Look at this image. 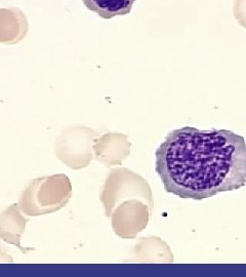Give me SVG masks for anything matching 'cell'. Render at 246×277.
Masks as SVG:
<instances>
[{
	"label": "cell",
	"mask_w": 246,
	"mask_h": 277,
	"mask_svg": "<svg viewBox=\"0 0 246 277\" xmlns=\"http://www.w3.org/2000/svg\"><path fill=\"white\" fill-rule=\"evenodd\" d=\"M152 210L153 208L139 199L122 201L110 216L114 232L121 238H135L137 233L143 231L149 223Z\"/></svg>",
	"instance_id": "cell-4"
},
{
	"label": "cell",
	"mask_w": 246,
	"mask_h": 277,
	"mask_svg": "<svg viewBox=\"0 0 246 277\" xmlns=\"http://www.w3.org/2000/svg\"><path fill=\"white\" fill-rule=\"evenodd\" d=\"M133 198L143 200L153 208L152 191L145 179L128 168L113 169L110 172L101 194L106 216H111L114 208L122 201Z\"/></svg>",
	"instance_id": "cell-3"
},
{
	"label": "cell",
	"mask_w": 246,
	"mask_h": 277,
	"mask_svg": "<svg viewBox=\"0 0 246 277\" xmlns=\"http://www.w3.org/2000/svg\"><path fill=\"white\" fill-rule=\"evenodd\" d=\"M130 144L127 137L120 134H107L95 146L97 159L105 162L106 165L120 164L129 155Z\"/></svg>",
	"instance_id": "cell-5"
},
{
	"label": "cell",
	"mask_w": 246,
	"mask_h": 277,
	"mask_svg": "<svg viewBox=\"0 0 246 277\" xmlns=\"http://www.w3.org/2000/svg\"><path fill=\"white\" fill-rule=\"evenodd\" d=\"M155 169L168 193L201 200L246 184V143L226 130L182 127L155 153Z\"/></svg>",
	"instance_id": "cell-1"
},
{
	"label": "cell",
	"mask_w": 246,
	"mask_h": 277,
	"mask_svg": "<svg viewBox=\"0 0 246 277\" xmlns=\"http://www.w3.org/2000/svg\"><path fill=\"white\" fill-rule=\"evenodd\" d=\"M71 194L72 186L65 174L39 178L23 191L20 205L28 216H40L65 207Z\"/></svg>",
	"instance_id": "cell-2"
},
{
	"label": "cell",
	"mask_w": 246,
	"mask_h": 277,
	"mask_svg": "<svg viewBox=\"0 0 246 277\" xmlns=\"http://www.w3.org/2000/svg\"><path fill=\"white\" fill-rule=\"evenodd\" d=\"M89 10L106 20L125 16L131 11L135 0H82Z\"/></svg>",
	"instance_id": "cell-6"
},
{
	"label": "cell",
	"mask_w": 246,
	"mask_h": 277,
	"mask_svg": "<svg viewBox=\"0 0 246 277\" xmlns=\"http://www.w3.org/2000/svg\"><path fill=\"white\" fill-rule=\"evenodd\" d=\"M234 16L239 24L246 28V0H235Z\"/></svg>",
	"instance_id": "cell-7"
}]
</instances>
